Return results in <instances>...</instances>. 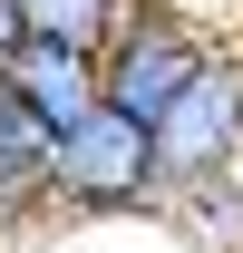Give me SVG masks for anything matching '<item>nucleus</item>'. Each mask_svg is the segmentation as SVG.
<instances>
[{
    "mask_svg": "<svg viewBox=\"0 0 243 253\" xmlns=\"http://www.w3.org/2000/svg\"><path fill=\"white\" fill-rule=\"evenodd\" d=\"M49 214L59 224H165V166H156V126L88 107L59 126L49 146Z\"/></svg>",
    "mask_w": 243,
    "mask_h": 253,
    "instance_id": "f257e3e1",
    "label": "nucleus"
},
{
    "mask_svg": "<svg viewBox=\"0 0 243 253\" xmlns=\"http://www.w3.org/2000/svg\"><path fill=\"white\" fill-rule=\"evenodd\" d=\"M214 39H224V30H214V10H195V0H126L117 30L97 39V107L156 126L185 97V78L204 68Z\"/></svg>",
    "mask_w": 243,
    "mask_h": 253,
    "instance_id": "f03ea898",
    "label": "nucleus"
},
{
    "mask_svg": "<svg viewBox=\"0 0 243 253\" xmlns=\"http://www.w3.org/2000/svg\"><path fill=\"white\" fill-rule=\"evenodd\" d=\"M156 166H165V195L214 185L243 166V39L224 30L204 49V68L185 78V97L156 117Z\"/></svg>",
    "mask_w": 243,
    "mask_h": 253,
    "instance_id": "7ed1b4c3",
    "label": "nucleus"
},
{
    "mask_svg": "<svg viewBox=\"0 0 243 253\" xmlns=\"http://www.w3.org/2000/svg\"><path fill=\"white\" fill-rule=\"evenodd\" d=\"M0 68H10L20 107H30L49 136H59V126H78V117L97 107V49H68V39H20Z\"/></svg>",
    "mask_w": 243,
    "mask_h": 253,
    "instance_id": "20e7f679",
    "label": "nucleus"
},
{
    "mask_svg": "<svg viewBox=\"0 0 243 253\" xmlns=\"http://www.w3.org/2000/svg\"><path fill=\"white\" fill-rule=\"evenodd\" d=\"M49 126L39 117H10L0 126V234H49Z\"/></svg>",
    "mask_w": 243,
    "mask_h": 253,
    "instance_id": "39448f33",
    "label": "nucleus"
},
{
    "mask_svg": "<svg viewBox=\"0 0 243 253\" xmlns=\"http://www.w3.org/2000/svg\"><path fill=\"white\" fill-rule=\"evenodd\" d=\"M165 224H175L185 253H243V166H234V175H214V185L165 195Z\"/></svg>",
    "mask_w": 243,
    "mask_h": 253,
    "instance_id": "423d86ee",
    "label": "nucleus"
},
{
    "mask_svg": "<svg viewBox=\"0 0 243 253\" xmlns=\"http://www.w3.org/2000/svg\"><path fill=\"white\" fill-rule=\"evenodd\" d=\"M126 0H10V20L20 39H68V49H97V39L117 30Z\"/></svg>",
    "mask_w": 243,
    "mask_h": 253,
    "instance_id": "0eeeda50",
    "label": "nucleus"
},
{
    "mask_svg": "<svg viewBox=\"0 0 243 253\" xmlns=\"http://www.w3.org/2000/svg\"><path fill=\"white\" fill-rule=\"evenodd\" d=\"M10 49H20V20H10V0H0V59H10Z\"/></svg>",
    "mask_w": 243,
    "mask_h": 253,
    "instance_id": "6e6552de",
    "label": "nucleus"
}]
</instances>
